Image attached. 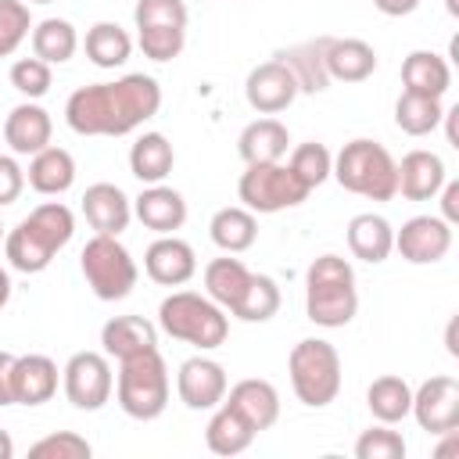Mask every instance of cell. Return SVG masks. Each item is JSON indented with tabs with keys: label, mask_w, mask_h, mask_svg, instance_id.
<instances>
[{
	"label": "cell",
	"mask_w": 459,
	"mask_h": 459,
	"mask_svg": "<svg viewBox=\"0 0 459 459\" xmlns=\"http://www.w3.org/2000/svg\"><path fill=\"white\" fill-rule=\"evenodd\" d=\"M287 143H290L287 126L280 118L265 115V118H255V122L244 126V133L237 140V151L247 165H269V161H283Z\"/></svg>",
	"instance_id": "23"
},
{
	"label": "cell",
	"mask_w": 459,
	"mask_h": 459,
	"mask_svg": "<svg viewBox=\"0 0 459 459\" xmlns=\"http://www.w3.org/2000/svg\"><path fill=\"white\" fill-rule=\"evenodd\" d=\"M305 312L316 326H348L359 312L355 273L341 255H319L305 273Z\"/></svg>",
	"instance_id": "3"
},
{
	"label": "cell",
	"mask_w": 459,
	"mask_h": 459,
	"mask_svg": "<svg viewBox=\"0 0 459 459\" xmlns=\"http://www.w3.org/2000/svg\"><path fill=\"white\" fill-rule=\"evenodd\" d=\"M348 247L355 258L377 265L384 262L391 251H394V230L384 215H373V212H362L348 222Z\"/></svg>",
	"instance_id": "26"
},
{
	"label": "cell",
	"mask_w": 459,
	"mask_h": 459,
	"mask_svg": "<svg viewBox=\"0 0 459 459\" xmlns=\"http://www.w3.org/2000/svg\"><path fill=\"white\" fill-rule=\"evenodd\" d=\"M247 280H251V269H247L240 258H230V255H226V258H212V262L204 265V290H208V298H212L215 305L230 308V312H233V305L240 301Z\"/></svg>",
	"instance_id": "32"
},
{
	"label": "cell",
	"mask_w": 459,
	"mask_h": 459,
	"mask_svg": "<svg viewBox=\"0 0 459 459\" xmlns=\"http://www.w3.org/2000/svg\"><path fill=\"white\" fill-rule=\"evenodd\" d=\"M14 405H43L57 391V362L50 355H14Z\"/></svg>",
	"instance_id": "19"
},
{
	"label": "cell",
	"mask_w": 459,
	"mask_h": 459,
	"mask_svg": "<svg viewBox=\"0 0 459 459\" xmlns=\"http://www.w3.org/2000/svg\"><path fill=\"white\" fill-rule=\"evenodd\" d=\"M11 373H14V355L11 351H0V405H14Z\"/></svg>",
	"instance_id": "47"
},
{
	"label": "cell",
	"mask_w": 459,
	"mask_h": 459,
	"mask_svg": "<svg viewBox=\"0 0 459 459\" xmlns=\"http://www.w3.org/2000/svg\"><path fill=\"white\" fill-rule=\"evenodd\" d=\"M402 82L409 93H423V97H445L452 86V68L441 54L434 50H412L402 61Z\"/></svg>",
	"instance_id": "25"
},
{
	"label": "cell",
	"mask_w": 459,
	"mask_h": 459,
	"mask_svg": "<svg viewBox=\"0 0 459 459\" xmlns=\"http://www.w3.org/2000/svg\"><path fill=\"white\" fill-rule=\"evenodd\" d=\"M204 441H208V448L215 455H240L255 441V427L237 409H230L226 402H219L215 416L204 427Z\"/></svg>",
	"instance_id": "31"
},
{
	"label": "cell",
	"mask_w": 459,
	"mask_h": 459,
	"mask_svg": "<svg viewBox=\"0 0 459 459\" xmlns=\"http://www.w3.org/2000/svg\"><path fill=\"white\" fill-rule=\"evenodd\" d=\"M445 341H448V355H459V344H455V319L448 323V333H445Z\"/></svg>",
	"instance_id": "52"
},
{
	"label": "cell",
	"mask_w": 459,
	"mask_h": 459,
	"mask_svg": "<svg viewBox=\"0 0 459 459\" xmlns=\"http://www.w3.org/2000/svg\"><path fill=\"white\" fill-rule=\"evenodd\" d=\"M133 22H136V32L140 29H186V4L183 0H136Z\"/></svg>",
	"instance_id": "39"
},
{
	"label": "cell",
	"mask_w": 459,
	"mask_h": 459,
	"mask_svg": "<svg viewBox=\"0 0 459 459\" xmlns=\"http://www.w3.org/2000/svg\"><path fill=\"white\" fill-rule=\"evenodd\" d=\"M366 405H369V412H373L380 423L391 427V423H398V420L409 416V409H412V387H409L402 377L384 373V377H377V380L369 384Z\"/></svg>",
	"instance_id": "33"
},
{
	"label": "cell",
	"mask_w": 459,
	"mask_h": 459,
	"mask_svg": "<svg viewBox=\"0 0 459 459\" xmlns=\"http://www.w3.org/2000/svg\"><path fill=\"white\" fill-rule=\"evenodd\" d=\"M90 455H93L90 441L79 437L75 430H57L29 445V459H90Z\"/></svg>",
	"instance_id": "41"
},
{
	"label": "cell",
	"mask_w": 459,
	"mask_h": 459,
	"mask_svg": "<svg viewBox=\"0 0 459 459\" xmlns=\"http://www.w3.org/2000/svg\"><path fill=\"white\" fill-rule=\"evenodd\" d=\"M50 133H54V122L47 108H39L36 100H22L4 118V140L11 154H39L43 147H50Z\"/></svg>",
	"instance_id": "16"
},
{
	"label": "cell",
	"mask_w": 459,
	"mask_h": 459,
	"mask_svg": "<svg viewBox=\"0 0 459 459\" xmlns=\"http://www.w3.org/2000/svg\"><path fill=\"white\" fill-rule=\"evenodd\" d=\"M133 215H136L147 230H154V233L161 237V233H172V230H179V226L186 222V201H183L179 190H172V186H165V183H151V186L133 201Z\"/></svg>",
	"instance_id": "22"
},
{
	"label": "cell",
	"mask_w": 459,
	"mask_h": 459,
	"mask_svg": "<svg viewBox=\"0 0 459 459\" xmlns=\"http://www.w3.org/2000/svg\"><path fill=\"white\" fill-rule=\"evenodd\" d=\"M416 423L427 434H448L459 427V380L455 377H430L412 391Z\"/></svg>",
	"instance_id": "11"
},
{
	"label": "cell",
	"mask_w": 459,
	"mask_h": 459,
	"mask_svg": "<svg viewBox=\"0 0 459 459\" xmlns=\"http://www.w3.org/2000/svg\"><path fill=\"white\" fill-rule=\"evenodd\" d=\"M50 82H54L50 65L39 61V57H22V61L11 65V86H14L22 97H29V100H39V97L50 90Z\"/></svg>",
	"instance_id": "42"
},
{
	"label": "cell",
	"mask_w": 459,
	"mask_h": 459,
	"mask_svg": "<svg viewBox=\"0 0 459 459\" xmlns=\"http://www.w3.org/2000/svg\"><path fill=\"white\" fill-rule=\"evenodd\" d=\"M118 405L133 420H158L169 405V366L158 348H147L140 355L122 359L118 384H115Z\"/></svg>",
	"instance_id": "7"
},
{
	"label": "cell",
	"mask_w": 459,
	"mask_h": 459,
	"mask_svg": "<svg viewBox=\"0 0 459 459\" xmlns=\"http://www.w3.org/2000/svg\"><path fill=\"white\" fill-rule=\"evenodd\" d=\"M290 172L308 186V190H316L326 176H330V169H333V154L323 147V143H316V140H308V143H298L294 147V154H290Z\"/></svg>",
	"instance_id": "38"
},
{
	"label": "cell",
	"mask_w": 459,
	"mask_h": 459,
	"mask_svg": "<svg viewBox=\"0 0 459 459\" xmlns=\"http://www.w3.org/2000/svg\"><path fill=\"white\" fill-rule=\"evenodd\" d=\"M100 344H104V355L108 359H118L122 362L129 355H140L147 348H158V330L143 316H115V319L104 323Z\"/></svg>",
	"instance_id": "24"
},
{
	"label": "cell",
	"mask_w": 459,
	"mask_h": 459,
	"mask_svg": "<svg viewBox=\"0 0 459 459\" xmlns=\"http://www.w3.org/2000/svg\"><path fill=\"white\" fill-rule=\"evenodd\" d=\"M373 68H377V50L366 39H337V36H330V47H326L330 79L362 82V79L373 75Z\"/></svg>",
	"instance_id": "28"
},
{
	"label": "cell",
	"mask_w": 459,
	"mask_h": 459,
	"mask_svg": "<svg viewBox=\"0 0 459 459\" xmlns=\"http://www.w3.org/2000/svg\"><path fill=\"white\" fill-rule=\"evenodd\" d=\"M355 455L359 459H402L405 455V437L398 430H387V423L384 427H369V430L359 434Z\"/></svg>",
	"instance_id": "43"
},
{
	"label": "cell",
	"mask_w": 459,
	"mask_h": 459,
	"mask_svg": "<svg viewBox=\"0 0 459 459\" xmlns=\"http://www.w3.org/2000/svg\"><path fill=\"white\" fill-rule=\"evenodd\" d=\"M75 183V158L65 147H43L29 161V186L43 197H57Z\"/></svg>",
	"instance_id": "27"
},
{
	"label": "cell",
	"mask_w": 459,
	"mask_h": 459,
	"mask_svg": "<svg viewBox=\"0 0 459 459\" xmlns=\"http://www.w3.org/2000/svg\"><path fill=\"white\" fill-rule=\"evenodd\" d=\"M176 165V151L161 133H143L133 147H129V172L140 183H161Z\"/></svg>",
	"instance_id": "30"
},
{
	"label": "cell",
	"mask_w": 459,
	"mask_h": 459,
	"mask_svg": "<svg viewBox=\"0 0 459 459\" xmlns=\"http://www.w3.org/2000/svg\"><path fill=\"white\" fill-rule=\"evenodd\" d=\"M441 115H445V108L437 97H423V93H409V90H402V97L394 104V126L409 136L434 133L441 126Z\"/></svg>",
	"instance_id": "36"
},
{
	"label": "cell",
	"mask_w": 459,
	"mask_h": 459,
	"mask_svg": "<svg viewBox=\"0 0 459 459\" xmlns=\"http://www.w3.org/2000/svg\"><path fill=\"white\" fill-rule=\"evenodd\" d=\"M61 373H65V377H61V380H65V398H68L75 409L97 412V409L108 405L111 387H115V373H111L108 355H100V351H75V355L65 362Z\"/></svg>",
	"instance_id": "10"
},
{
	"label": "cell",
	"mask_w": 459,
	"mask_h": 459,
	"mask_svg": "<svg viewBox=\"0 0 459 459\" xmlns=\"http://www.w3.org/2000/svg\"><path fill=\"white\" fill-rule=\"evenodd\" d=\"M437 194H441V219L445 222H459V183L455 179L452 183L445 179Z\"/></svg>",
	"instance_id": "46"
},
{
	"label": "cell",
	"mask_w": 459,
	"mask_h": 459,
	"mask_svg": "<svg viewBox=\"0 0 459 459\" xmlns=\"http://www.w3.org/2000/svg\"><path fill=\"white\" fill-rule=\"evenodd\" d=\"M394 247L412 265H434L452 251V222L441 215H416L394 233Z\"/></svg>",
	"instance_id": "12"
},
{
	"label": "cell",
	"mask_w": 459,
	"mask_h": 459,
	"mask_svg": "<svg viewBox=\"0 0 459 459\" xmlns=\"http://www.w3.org/2000/svg\"><path fill=\"white\" fill-rule=\"evenodd\" d=\"M287 373H290V387H294L298 402L308 409L330 405L341 391V355L323 337L298 341L287 355Z\"/></svg>",
	"instance_id": "6"
},
{
	"label": "cell",
	"mask_w": 459,
	"mask_h": 459,
	"mask_svg": "<svg viewBox=\"0 0 459 459\" xmlns=\"http://www.w3.org/2000/svg\"><path fill=\"white\" fill-rule=\"evenodd\" d=\"M79 265H82V276L90 283V290L100 298V301H122L133 294L136 287V262L133 255L118 244V237H108V233H97L86 240L82 255H79Z\"/></svg>",
	"instance_id": "8"
},
{
	"label": "cell",
	"mask_w": 459,
	"mask_h": 459,
	"mask_svg": "<svg viewBox=\"0 0 459 459\" xmlns=\"http://www.w3.org/2000/svg\"><path fill=\"white\" fill-rule=\"evenodd\" d=\"M158 326L176 337L186 341L201 351H212L219 344H226L230 337V319L222 312V305H215L208 294H194V290H176L158 305Z\"/></svg>",
	"instance_id": "4"
},
{
	"label": "cell",
	"mask_w": 459,
	"mask_h": 459,
	"mask_svg": "<svg viewBox=\"0 0 459 459\" xmlns=\"http://www.w3.org/2000/svg\"><path fill=\"white\" fill-rule=\"evenodd\" d=\"M237 194H240L247 212L273 215L283 208H298L312 190L290 172V165L269 161V165H247L240 183H237Z\"/></svg>",
	"instance_id": "9"
},
{
	"label": "cell",
	"mask_w": 459,
	"mask_h": 459,
	"mask_svg": "<svg viewBox=\"0 0 459 459\" xmlns=\"http://www.w3.org/2000/svg\"><path fill=\"white\" fill-rule=\"evenodd\" d=\"M11 455H14V441L7 430H0V459H11Z\"/></svg>",
	"instance_id": "51"
},
{
	"label": "cell",
	"mask_w": 459,
	"mask_h": 459,
	"mask_svg": "<svg viewBox=\"0 0 459 459\" xmlns=\"http://www.w3.org/2000/svg\"><path fill=\"white\" fill-rule=\"evenodd\" d=\"M208 233H212V244L226 255H240L255 244L258 237V222H255V212L240 208V204H230V208H219L208 222Z\"/></svg>",
	"instance_id": "29"
},
{
	"label": "cell",
	"mask_w": 459,
	"mask_h": 459,
	"mask_svg": "<svg viewBox=\"0 0 459 459\" xmlns=\"http://www.w3.org/2000/svg\"><path fill=\"white\" fill-rule=\"evenodd\" d=\"M244 97L247 104L258 111V115H280L294 104L298 97V82L290 75V68L273 57V61H262L258 68L247 72V82H244Z\"/></svg>",
	"instance_id": "13"
},
{
	"label": "cell",
	"mask_w": 459,
	"mask_h": 459,
	"mask_svg": "<svg viewBox=\"0 0 459 459\" xmlns=\"http://www.w3.org/2000/svg\"><path fill=\"white\" fill-rule=\"evenodd\" d=\"M82 215L97 233L118 237L133 219V204L115 183H93L82 194Z\"/></svg>",
	"instance_id": "21"
},
{
	"label": "cell",
	"mask_w": 459,
	"mask_h": 459,
	"mask_svg": "<svg viewBox=\"0 0 459 459\" xmlns=\"http://www.w3.org/2000/svg\"><path fill=\"white\" fill-rule=\"evenodd\" d=\"M29 4H54V0H29Z\"/></svg>",
	"instance_id": "54"
},
{
	"label": "cell",
	"mask_w": 459,
	"mask_h": 459,
	"mask_svg": "<svg viewBox=\"0 0 459 459\" xmlns=\"http://www.w3.org/2000/svg\"><path fill=\"white\" fill-rule=\"evenodd\" d=\"M176 391H179V402L194 412L201 409H215L222 398H226V369L215 362V359H204V355H194L179 366L176 373Z\"/></svg>",
	"instance_id": "14"
},
{
	"label": "cell",
	"mask_w": 459,
	"mask_h": 459,
	"mask_svg": "<svg viewBox=\"0 0 459 459\" xmlns=\"http://www.w3.org/2000/svg\"><path fill=\"white\" fill-rule=\"evenodd\" d=\"M32 18L25 0H0V57H11L29 36Z\"/></svg>",
	"instance_id": "40"
},
{
	"label": "cell",
	"mask_w": 459,
	"mask_h": 459,
	"mask_svg": "<svg viewBox=\"0 0 459 459\" xmlns=\"http://www.w3.org/2000/svg\"><path fill=\"white\" fill-rule=\"evenodd\" d=\"M79 47V32L65 18H43L32 25V54L47 65H65Z\"/></svg>",
	"instance_id": "34"
},
{
	"label": "cell",
	"mask_w": 459,
	"mask_h": 459,
	"mask_svg": "<svg viewBox=\"0 0 459 459\" xmlns=\"http://www.w3.org/2000/svg\"><path fill=\"white\" fill-rule=\"evenodd\" d=\"M183 43H186V29H140V50L151 61L179 57Z\"/></svg>",
	"instance_id": "44"
},
{
	"label": "cell",
	"mask_w": 459,
	"mask_h": 459,
	"mask_svg": "<svg viewBox=\"0 0 459 459\" xmlns=\"http://www.w3.org/2000/svg\"><path fill=\"white\" fill-rule=\"evenodd\" d=\"M330 176L359 197L369 201H391L398 194V176H394V158L384 143L377 140H351L337 151Z\"/></svg>",
	"instance_id": "5"
},
{
	"label": "cell",
	"mask_w": 459,
	"mask_h": 459,
	"mask_svg": "<svg viewBox=\"0 0 459 459\" xmlns=\"http://www.w3.org/2000/svg\"><path fill=\"white\" fill-rule=\"evenodd\" d=\"M222 402H226L230 409H237V412L255 427V434L269 430V427L280 420V394H276V387H273L269 380H258V377L237 380Z\"/></svg>",
	"instance_id": "18"
},
{
	"label": "cell",
	"mask_w": 459,
	"mask_h": 459,
	"mask_svg": "<svg viewBox=\"0 0 459 459\" xmlns=\"http://www.w3.org/2000/svg\"><path fill=\"white\" fill-rule=\"evenodd\" d=\"M11 301V276H7V269L0 265V308Z\"/></svg>",
	"instance_id": "50"
},
{
	"label": "cell",
	"mask_w": 459,
	"mask_h": 459,
	"mask_svg": "<svg viewBox=\"0 0 459 459\" xmlns=\"http://www.w3.org/2000/svg\"><path fill=\"white\" fill-rule=\"evenodd\" d=\"M326 47H330V36H316V39L294 43V47H287V50L276 54V57L290 68V75H294V82H298V93H323V90L330 86Z\"/></svg>",
	"instance_id": "20"
},
{
	"label": "cell",
	"mask_w": 459,
	"mask_h": 459,
	"mask_svg": "<svg viewBox=\"0 0 459 459\" xmlns=\"http://www.w3.org/2000/svg\"><path fill=\"white\" fill-rule=\"evenodd\" d=\"M394 176H398V194L405 201H430L448 179L445 161L434 151H409L402 161H394Z\"/></svg>",
	"instance_id": "17"
},
{
	"label": "cell",
	"mask_w": 459,
	"mask_h": 459,
	"mask_svg": "<svg viewBox=\"0 0 459 459\" xmlns=\"http://www.w3.org/2000/svg\"><path fill=\"white\" fill-rule=\"evenodd\" d=\"M0 237H4V226H0Z\"/></svg>",
	"instance_id": "55"
},
{
	"label": "cell",
	"mask_w": 459,
	"mask_h": 459,
	"mask_svg": "<svg viewBox=\"0 0 459 459\" xmlns=\"http://www.w3.org/2000/svg\"><path fill=\"white\" fill-rule=\"evenodd\" d=\"M373 7L387 18H402V14H412L420 7V0H373Z\"/></svg>",
	"instance_id": "48"
},
{
	"label": "cell",
	"mask_w": 459,
	"mask_h": 459,
	"mask_svg": "<svg viewBox=\"0 0 459 459\" xmlns=\"http://www.w3.org/2000/svg\"><path fill=\"white\" fill-rule=\"evenodd\" d=\"M133 54V39L122 25L115 22H97L90 32H86V57L97 65V68H118L126 65Z\"/></svg>",
	"instance_id": "35"
},
{
	"label": "cell",
	"mask_w": 459,
	"mask_h": 459,
	"mask_svg": "<svg viewBox=\"0 0 459 459\" xmlns=\"http://www.w3.org/2000/svg\"><path fill=\"white\" fill-rule=\"evenodd\" d=\"M161 108L158 79L133 72L115 82L79 86L65 104V122L79 136H126Z\"/></svg>",
	"instance_id": "1"
},
{
	"label": "cell",
	"mask_w": 459,
	"mask_h": 459,
	"mask_svg": "<svg viewBox=\"0 0 459 459\" xmlns=\"http://www.w3.org/2000/svg\"><path fill=\"white\" fill-rule=\"evenodd\" d=\"M25 190V169L14 161V154H0V208L14 204Z\"/></svg>",
	"instance_id": "45"
},
{
	"label": "cell",
	"mask_w": 459,
	"mask_h": 459,
	"mask_svg": "<svg viewBox=\"0 0 459 459\" xmlns=\"http://www.w3.org/2000/svg\"><path fill=\"white\" fill-rule=\"evenodd\" d=\"M276 312H280V287H276V280L265 276V273H251L240 301L233 305V316L244 319V323H265Z\"/></svg>",
	"instance_id": "37"
},
{
	"label": "cell",
	"mask_w": 459,
	"mask_h": 459,
	"mask_svg": "<svg viewBox=\"0 0 459 459\" xmlns=\"http://www.w3.org/2000/svg\"><path fill=\"white\" fill-rule=\"evenodd\" d=\"M143 269L161 287H183L197 273V255H194V247L186 240H179L172 233H161L143 251Z\"/></svg>",
	"instance_id": "15"
},
{
	"label": "cell",
	"mask_w": 459,
	"mask_h": 459,
	"mask_svg": "<svg viewBox=\"0 0 459 459\" xmlns=\"http://www.w3.org/2000/svg\"><path fill=\"white\" fill-rule=\"evenodd\" d=\"M441 122H445V136H448V147H459V104H452V108L441 115Z\"/></svg>",
	"instance_id": "49"
},
{
	"label": "cell",
	"mask_w": 459,
	"mask_h": 459,
	"mask_svg": "<svg viewBox=\"0 0 459 459\" xmlns=\"http://www.w3.org/2000/svg\"><path fill=\"white\" fill-rule=\"evenodd\" d=\"M445 7H448V14H459V0H445Z\"/></svg>",
	"instance_id": "53"
},
{
	"label": "cell",
	"mask_w": 459,
	"mask_h": 459,
	"mask_svg": "<svg viewBox=\"0 0 459 459\" xmlns=\"http://www.w3.org/2000/svg\"><path fill=\"white\" fill-rule=\"evenodd\" d=\"M75 233V215L61 201H43L36 204L4 240L7 262L18 273H43L54 255L72 240Z\"/></svg>",
	"instance_id": "2"
}]
</instances>
